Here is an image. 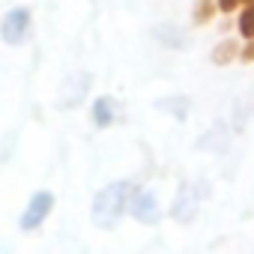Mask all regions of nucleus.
<instances>
[{
	"mask_svg": "<svg viewBox=\"0 0 254 254\" xmlns=\"http://www.w3.org/2000/svg\"><path fill=\"white\" fill-rule=\"evenodd\" d=\"M129 197H132V183L120 180V183L105 186L96 194V200H93V221L102 230L117 227L120 218H123V212H126V206H129Z\"/></svg>",
	"mask_w": 254,
	"mask_h": 254,
	"instance_id": "nucleus-1",
	"label": "nucleus"
},
{
	"mask_svg": "<svg viewBox=\"0 0 254 254\" xmlns=\"http://www.w3.org/2000/svg\"><path fill=\"white\" fill-rule=\"evenodd\" d=\"M27 33H30V9H24V6L12 9L3 18V24H0V36H3L6 45H21L27 39Z\"/></svg>",
	"mask_w": 254,
	"mask_h": 254,
	"instance_id": "nucleus-2",
	"label": "nucleus"
},
{
	"mask_svg": "<svg viewBox=\"0 0 254 254\" xmlns=\"http://www.w3.org/2000/svg\"><path fill=\"white\" fill-rule=\"evenodd\" d=\"M51 206H54V194H51V191L33 194L30 203H27V209H24V215H21V227H24V230H36V227L48 218Z\"/></svg>",
	"mask_w": 254,
	"mask_h": 254,
	"instance_id": "nucleus-3",
	"label": "nucleus"
},
{
	"mask_svg": "<svg viewBox=\"0 0 254 254\" xmlns=\"http://www.w3.org/2000/svg\"><path fill=\"white\" fill-rule=\"evenodd\" d=\"M129 206H132V215L138 221H156L159 218V203H156V194L153 191H141L135 197V203H129Z\"/></svg>",
	"mask_w": 254,
	"mask_h": 254,
	"instance_id": "nucleus-4",
	"label": "nucleus"
},
{
	"mask_svg": "<svg viewBox=\"0 0 254 254\" xmlns=\"http://www.w3.org/2000/svg\"><path fill=\"white\" fill-rule=\"evenodd\" d=\"M93 123L99 126V129H105V126L114 123V99H108V96L96 99V105H93Z\"/></svg>",
	"mask_w": 254,
	"mask_h": 254,
	"instance_id": "nucleus-5",
	"label": "nucleus"
},
{
	"mask_svg": "<svg viewBox=\"0 0 254 254\" xmlns=\"http://www.w3.org/2000/svg\"><path fill=\"white\" fill-rule=\"evenodd\" d=\"M236 54H239V45H236L233 39H227V42H221V45L212 51V60H215L218 66H227V63H230Z\"/></svg>",
	"mask_w": 254,
	"mask_h": 254,
	"instance_id": "nucleus-6",
	"label": "nucleus"
},
{
	"mask_svg": "<svg viewBox=\"0 0 254 254\" xmlns=\"http://www.w3.org/2000/svg\"><path fill=\"white\" fill-rule=\"evenodd\" d=\"M239 33L245 39H254V0L245 6V12L239 15Z\"/></svg>",
	"mask_w": 254,
	"mask_h": 254,
	"instance_id": "nucleus-7",
	"label": "nucleus"
},
{
	"mask_svg": "<svg viewBox=\"0 0 254 254\" xmlns=\"http://www.w3.org/2000/svg\"><path fill=\"white\" fill-rule=\"evenodd\" d=\"M212 12H215V6L209 3V0H203V3H197V9H194V21H197V24H203V21H209V18H212Z\"/></svg>",
	"mask_w": 254,
	"mask_h": 254,
	"instance_id": "nucleus-8",
	"label": "nucleus"
},
{
	"mask_svg": "<svg viewBox=\"0 0 254 254\" xmlns=\"http://www.w3.org/2000/svg\"><path fill=\"white\" fill-rule=\"evenodd\" d=\"M239 57H242L245 63H251V60H254V39H248V45L242 48V54H239Z\"/></svg>",
	"mask_w": 254,
	"mask_h": 254,
	"instance_id": "nucleus-9",
	"label": "nucleus"
},
{
	"mask_svg": "<svg viewBox=\"0 0 254 254\" xmlns=\"http://www.w3.org/2000/svg\"><path fill=\"white\" fill-rule=\"evenodd\" d=\"M236 6H239V0H218V9L221 12H233Z\"/></svg>",
	"mask_w": 254,
	"mask_h": 254,
	"instance_id": "nucleus-10",
	"label": "nucleus"
},
{
	"mask_svg": "<svg viewBox=\"0 0 254 254\" xmlns=\"http://www.w3.org/2000/svg\"><path fill=\"white\" fill-rule=\"evenodd\" d=\"M248 3H251V0H248Z\"/></svg>",
	"mask_w": 254,
	"mask_h": 254,
	"instance_id": "nucleus-11",
	"label": "nucleus"
}]
</instances>
